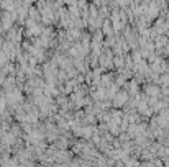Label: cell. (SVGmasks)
Instances as JSON below:
<instances>
[{
	"mask_svg": "<svg viewBox=\"0 0 169 167\" xmlns=\"http://www.w3.org/2000/svg\"><path fill=\"white\" fill-rule=\"evenodd\" d=\"M127 98H128V95H127V92H122V93H118V95L115 97V105L117 106H122L125 102H127Z\"/></svg>",
	"mask_w": 169,
	"mask_h": 167,
	"instance_id": "cell-1",
	"label": "cell"
},
{
	"mask_svg": "<svg viewBox=\"0 0 169 167\" xmlns=\"http://www.w3.org/2000/svg\"><path fill=\"white\" fill-rule=\"evenodd\" d=\"M146 93H149V95H158L159 90H158V87H153V85H151V87L146 89Z\"/></svg>",
	"mask_w": 169,
	"mask_h": 167,
	"instance_id": "cell-2",
	"label": "cell"
}]
</instances>
